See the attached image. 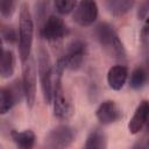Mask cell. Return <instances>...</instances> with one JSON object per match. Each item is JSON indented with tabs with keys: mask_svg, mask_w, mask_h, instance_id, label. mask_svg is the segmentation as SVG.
<instances>
[{
	"mask_svg": "<svg viewBox=\"0 0 149 149\" xmlns=\"http://www.w3.org/2000/svg\"><path fill=\"white\" fill-rule=\"evenodd\" d=\"M99 7L95 0H79L77 2L72 19L80 27H90L98 19Z\"/></svg>",
	"mask_w": 149,
	"mask_h": 149,
	"instance_id": "7",
	"label": "cell"
},
{
	"mask_svg": "<svg viewBox=\"0 0 149 149\" xmlns=\"http://www.w3.org/2000/svg\"><path fill=\"white\" fill-rule=\"evenodd\" d=\"M16 8V0H0V14L3 17H10Z\"/></svg>",
	"mask_w": 149,
	"mask_h": 149,
	"instance_id": "20",
	"label": "cell"
},
{
	"mask_svg": "<svg viewBox=\"0 0 149 149\" xmlns=\"http://www.w3.org/2000/svg\"><path fill=\"white\" fill-rule=\"evenodd\" d=\"M15 71V55L12 50H3L0 55V77L10 78Z\"/></svg>",
	"mask_w": 149,
	"mask_h": 149,
	"instance_id": "14",
	"label": "cell"
},
{
	"mask_svg": "<svg viewBox=\"0 0 149 149\" xmlns=\"http://www.w3.org/2000/svg\"><path fill=\"white\" fill-rule=\"evenodd\" d=\"M22 90H23V97L27 102L28 108H33L36 101V74L37 69L35 64V59L30 56L26 62L22 63Z\"/></svg>",
	"mask_w": 149,
	"mask_h": 149,
	"instance_id": "4",
	"label": "cell"
},
{
	"mask_svg": "<svg viewBox=\"0 0 149 149\" xmlns=\"http://www.w3.org/2000/svg\"><path fill=\"white\" fill-rule=\"evenodd\" d=\"M76 137L74 129L69 125H58L49 130L44 144L51 149H63L72 144Z\"/></svg>",
	"mask_w": 149,
	"mask_h": 149,
	"instance_id": "6",
	"label": "cell"
},
{
	"mask_svg": "<svg viewBox=\"0 0 149 149\" xmlns=\"http://www.w3.org/2000/svg\"><path fill=\"white\" fill-rule=\"evenodd\" d=\"M37 74L41 84V91L45 104H51L52 90H54V68L50 61L48 51L41 47L37 52Z\"/></svg>",
	"mask_w": 149,
	"mask_h": 149,
	"instance_id": "3",
	"label": "cell"
},
{
	"mask_svg": "<svg viewBox=\"0 0 149 149\" xmlns=\"http://www.w3.org/2000/svg\"><path fill=\"white\" fill-rule=\"evenodd\" d=\"M86 55V44L81 40H73L69 43L66 52L61 57L66 66L70 70H78Z\"/></svg>",
	"mask_w": 149,
	"mask_h": 149,
	"instance_id": "8",
	"label": "cell"
},
{
	"mask_svg": "<svg viewBox=\"0 0 149 149\" xmlns=\"http://www.w3.org/2000/svg\"><path fill=\"white\" fill-rule=\"evenodd\" d=\"M95 116L101 125H112L121 119L122 113L113 100H105L95 109Z\"/></svg>",
	"mask_w": 149,
	"mask_h": 149,
	"instance_id": "11",
	"label": "cell"
},
{
	"mask_svg": "<svg viewBox=\"0 0 149 149\" xmlns=\"http://www.w3.org/2000/svg\"><path fill=\"white\" fill-rule=\"evenodd\" d=\"M128 79V68L122 64L113 65L107 72L108 86L114 91H120Z\"/></svg>",
	"mask_w": 149,
	"mask_h": 149,
	"instance_id": "13",
	"label": "cell"
},
{
	"mask_svg": "<svg viewBox=\"0 0 149 149\" xmlns=\"http://www.w3.org/2000/svg\"><path fill=\"white\" fill-rule=\"evenodd\" d=\"M148 12H149V3H148V0H144L139 6V9H137V17H139V20H146L147 16H148Z\"/></svg>",
	"mask_w": 149,
	"mask_h": 149,
	"instance_id": "22",
	"label": "cell"
},
{
	"mask_svg": "<svg viewBox=\"0 0 149 149\" xmlns=\"http://www.w3.org/2000/svg\"><path fill=\"white\" fill-rule=\"evenodd\" d=\"M1 37L7 42V43H15L17 41V33L15 31L14 28L12 27H5L2 29V33H1Z\"/></svg>",
	"mask_w": 149,
	"mask_h": 149,
	"instance_id": "21",
	"label": "cell"
},
{
	"mask_svg": "<svg viewBox=\"0 0 149 149\" xmlns=\"http://www.w3.org/2000/svg\"><path fill=\"white\" fill-rule=\"evenodd\" d=\"M84 147L87 149H104V148H106L107 147L106 134L99 128L91 130L86 137Z\"/></svg>",
	"mask_w": 149,
	"mask_h": 149,
	"instance_id": "16",
	"label": "cell"
},
{
	"mask_svg": "<svg viewBox=\"0 0 149 149\" xmlns=\"http://www.w3.org/2000/svg\"><path fill=\"white\" fill-rule=\"evenodd\" d=\"M2 51H3V45H2V37L0 35V55H1Z\"/></svg>",
	"mask_w": 149,
	"mask_h": 149,
	"instance_id": "24",
	"label": "cell"
},
{
	"mask_svg": "<svg viewBox=\"0 0 149 149\" xmlns=\"http://www.w3.org/2000/svg\"><path fill=\"white\" fill-rule=\"evenodd\" d=\"M12 139L19 148L30 149L35 144L36 136H35V133L31 129H26V130H22V132L12 130Z\"/></svg>",
	"mask_w": 149,
	"mask_h": 149,
	"instance_id": "15",
	"label": "cell"
},
{
	"mask_svg": "<svg viewBox=\"0 0 149 149\" xmlns=\"http://www.w3.org/2000/svg\"><path fill=\"white\" fill-rule=\"evenodd\" d=\"M77 2L78 0H54V6L59 14L66 15L73 12Z\"/></svg>",
	"mask_w": 149,
	"mask_h": 149,
	"instance_id": "19",
	"label": "cell"
},
{
	"mask_svg": "<svg viewBox=\"0 0 149 149\" xmlns=\"http://www.w3.org/2000/svg\"><path fill=\"white\" fill-rule=\"evenodd\" d=\"M148 114H149V104L147 100H142L137 105L133 116L130 118V120L128 122L127 127H128V130L130 134L135 135L143 130V128L146 127L147 121H148Z\"/></svg>",
	"mask_w": 149,
	"mask_h": 149,
	"instance_id": "12",
	"label": "cell"
},
{
	"mask_svg": "<svg viewBox=\"0 0 149 149\" xmlns=\"http://www.w3.org/2000/svg\"><path fill=\"white\" fill-rule=\"evenodd\" d=\"M147 78H148V74H147L146 69L143 66H137L130 73L129 85L133 90H141L146 85Z\"/></svg>",
	"mask_w": 149,
	"mask_h": 149,
	"instance_id": "18",
	"label": "cell"
},
{
	"mask_svg": "<svg viewBox=\"0 0 149 149\" xmlns=\"http://www.w3.org/2000/svg\"><path fill=\"white\" fill-rule=\"evenodd\" d=\"M65 30L66 27L63 19L57 15H50L44 21L41 34L47 41H57L64 36Z\"/></svg>",
	"mask_w": 149,
	"mask_h": 149,
	"instance_id": "10",
	"label": "cell"
},
{
	"mask_svg": "<svg viewBox=\"0 0 149 149\" xmlns=\"http://www.w3.org/2000/svg\"><path fill=\"white\" fill-rule=\"evenodd\" d=\"M20 80L14 81L12 86L9 87H3L0 86V115H3L8 113L13 106L16 104L17 100H20V95H23V90L22 87L19 88L17 84Z\"/></svg>",
	"mask_w": 149,
	"mask_h": 149,
	"instance_id": "9",
	"label": "cell"
},
{
	"mask_svg": "<svg viewBox=\"0 0 149 149\" xmlns=\"http://www.w3.org/2000/svg\"><path fill=\"white\" fill-rule=\"evenodd\" d=\"M148 36H149V31H148V22L144 23L142 30H141V41L143 43V45H147L148 42Z\"/></svg>",
	"mask_w": 149,
	"mask_h": 149,
	"instance_id": "23",
	"label": "cell"
},
{
	"mask_svg": "<svg viewBox=\"0 0 149 149\" xmlns=\"http://www.w3.org/2000/svg\"><path fill=\"white\" fill-rule=\"evenodd\" d=\"M94 35L99 44L111 57L116 61L126 59V49L113 26L107 22H100L94 29Z\"/></svg>",
	"mask_w": 149,
	"mask_h": 149,
	"instance_id": "2",
	"label": "cell"
},
{
	"mask_svg": "<svg viewBox=\"0 0 149 149\" xmlns=\"http://www.w3.org/2000/svg\"><path fill=\"white\" fill-rule=\"evenodd\" d=\"M34 41V20L27 2H22L19 10V31L17 44L21 62H26L31 56V47Z\"/></svg>",
	"mask_w": 149,
	"mask_h": 149,
	"instance_id": "1",
	"label": "cell"
},
{
	"mask_svg": "<svg viewBox=\"0 0 149 149\" xmlns=\"http://www.w3.org/2000/svg\"><path fill=\"white\" fill-rule=\"evenodd\" d=\"M51 101H52V109L55 118H57L61 121H66L72 116L73 106L64 92L61 77H55Z\"/></svg>",
	"mask_w": 149,
	"mask_h": 149,
	"instance_id": "5",
	"label": "cell"
},
{
	"mask_svg": "<svg viewBox=\"0 0 149 149\" xmlns=\"http://www.w3.org/2000/svg\"><path fill=\"white\" fill-rule=\"evenodd\" d=\"M135 5V0H109L108 9L115 17L126 15Z\"/></svg>",
	"mask_w": 149,
	"mask_h": 149,
	"instance_id": "17",
	"label": "cell"
}]
</instances>
